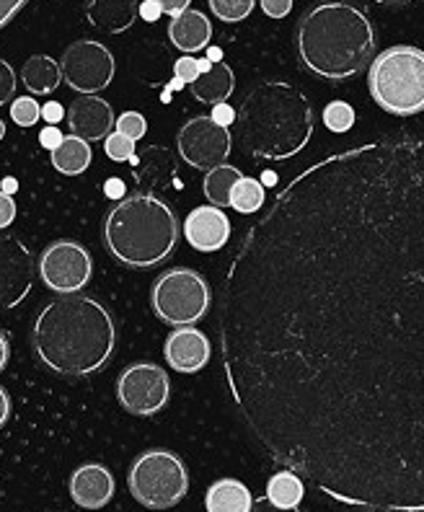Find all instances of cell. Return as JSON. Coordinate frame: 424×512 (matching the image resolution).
I'll list each match as a JSON object with an SVG mask.
<instances>
[{
    "label": "cell",
    "mask_w": 424,
    "mask_h": 512,
    "mask_svg": "<svg viewBox=\"0 0 424 512\" xmlns=\"http://www.w3.org/2000/svg\"><path fill=\"white\" fill-rule=\"evenodd\" d=\"M11 119L19 127H34L42 119V107L34 96H19L11 104Z\"/></svg>",
    "instance_id": "f546056e"
},
{
    "label": "cell",
    "mask_w": 424,
    "mask_h": 512,
    "mask_svg": "<svg viewBox=\"0 0 424 512\" xmlns=\"http://www.w3.org/2000/svg\"><path fill=\"white\" fill-rule=\"evenodd\" d=\"M324 125L329 127L331 132L342 135V132H347L355 125V109H352L347 101H331L324 109Z\"/></svg>",
    "instance_id": "f1b7e54d"
},
{
    "label": "cell",
    "mask_w": 424,
    "mask_h": 512,
    "mask_svg": "<svg viewBox=\"0 0 424 512\" xmlns=\"http://www.w3.org/2000/svg\"><path fill=\"white\" fill-rule=\"evenodd\" d=\"M236 88V75L225 63H212L205 73H200L189 83V91L197 101L202 104H220V101H228Z\"/></svg>",
    "instance_id": "44dd1931"
},
{
    "label": "cell",
    "mask_w": 424,
    "mask_h": 512,
    "mask_svg": "<svg viewBox=\"0 0 424 512\" xmlns=\"http://www.w3.org/2000/svg\"><path fill=\"white\" fill-rule=\"evenodd\" d=\"M171 381L161 365L132 363L117 378V399L135 417H153L169 404Z\"/></svg>",
    "instance_id": "30bf717a"
},
{
    "label": "cell",
    "mask_w": 424,
    "mask_h": 512,
    "mask_svg": "<svg viewBox=\"0 0 424 512\" xmlns=\"http://www.w3.org/2000/svg\"><path fill=\"white\" fill-rule=\"evenodd\" d=\"M264 200H267L264 184L256 182V179H249V176H241L231 192V207L241 215L259 213L264 207Z\"/></svg>",
    "instance_id": "4316f807"
},
{
    "label": "cell",
    "mask_w": 424,
    "mask_h": 512,
    "mask_svg": "<svg viewBox=\"0 0 424 512\" xmlns=\"http://www.w3.org/2000/svg\"><path fill=\"white\" fill-rule=\"evenodd\" d=\"M303 494H306V484L290 469L277 471L267 484V502L275 505L277 510H295L303 500Z\"/></svg>",
    "instance_id": "d4e9b609"
},
{
    "label": "cell",
    "mask_w": 424,
    "mask_h": 512,
    "mask_svg": "<svg viewBox=\"0 0 424 512\" xmlns=\"http://www.w3.org/2000/svg\"><path fill=\"white\" fill-rule=\"evenodd\" d=\"M169 39L176 50H181L184 55H194V52L207 50V44L212 39V24L202 11L187 8V11L176 13L171 19Z\"/></svg>",
    "instance_id": "d6986e66"
},
{
    "label": "cell",
    "mask_w": 424,
    "mask_h": 512,
    "mask_svg": "<svg viewBox=\"0 0 424 512\" xmlns=\"http://www.w3.org/2000/svg\"><path fill=\"white\" fill-rule=\"evenodd\" d=\"M65 135L60 130H57L55 125H50V127H44L42 130V135H39V143H42V148H47V150H52V148H57V145H60V140H63Z\"/></svg>",
    "instance_id": "ab89813d"
},
{
    "label": "cell",
    "mask_w": 424,
    "mask_h": 512,
    "mask_svg": "<svg viewBox=\"0 0 424 512\" xmlns=\"http://www.w3.org/2000/svg\"><path fill=\"white\" fill-rule=\"evenodd\" d=\"M6 138V125H3V119H0V140Z\"/></svg>",
    "instance_id": "f907efd6"
},
{
    "label": "cell",
    "mask_w": 424,
    "mask_h": 512,
    "mask_svg": "<svg viewBox=\"0 0 424 512\" xmlns=\"http://www.w3.org/2000/svg\"><path fill=\"white\" fill-rule=\"evenodd\" d=\"M60 70L75 94H99L114 78V55L101 42L81 39L65 50Z\"/></svg>",
    "instance_id": "8fae6325"
},
{
    "label": "cell",
    "mask_w": 424,
    "mask_h": 512,
    "mask_svg": "<svg viewBox=\"0 0 424 512\" xmlns=\"http://www.w3.org/2000/svg\"><path fill=\"white\" fill-rule=\"evenodd\" d=\"M375 52V29L352 3H318L298 24V55L303 68L324 81H347L368 68Z\"/></svg>",
    "instance_id": "3957f363"
},
{
    "label": "cell",
    "mask_w": 424,
    "mask_h": 512,
    "mask_svg": "<svg viewBox=\"0 0 424 512\" xmlns=\"http://www.w3.org/2000/svg\"><path fill=\"white\" fill-rule=\"evenodd\" d=\"M138 13L143 16L145 21H150V24H153V21L161 19V6H158L156 0H145V3H140L138 6Z\"/></svg>",
    "instance_id": "60d3db41"
},
{
    "label": "cell",
    "mask_w": 424,
    "mask_h": 512,
    "mask_svg": "<svg viewBox=\"0 0 424 512\" xmlns=\"http://www.w3.org/2000/svg\"><path fill=\"white\" fill-rule=\"evenodd\" d=\"M70 497L83 510H101L114 497V476L101 463H83L70 476Z\"/></svg>",
    "instance_id": "ac0fdd59"
},
{
    "label": "cell",
    "mask_w": 424,
    "mask_h": 512,
    "mask_svg": "<svg viewBox=\"0 0 424 512\" xmlns=\"http://www.w3.org/2000/svg\"><path fill=\"white\" fill-rule=\"evenodd\" d=\"M91 158V145L75 135L63 138L57 148H52V166L63 176H81L91 166Z\"/></svg>",
    "instance_id": "cb8c5ba5"
},
{
    "label": "cell",
    "mask_w": 424,
    "mask_h": 512,
    "mask_svg": "<svg viewBox=\"0 0 424 512\" xmlns=\"http://www.w3.org/2000/svg\"><path fill=\"white\" fill-rule=\"evenodd\" d=\"M150 303L161 321L171 326H192L210 311L207 280L189 267L166 269L150 290Z\"/></svg>",
    "instance_id": "ba28073f"
},
{
    "label": "cell",
    "mask_w": 424,
    "mask_h": 512,
    "mask_svg": "<svg viewBox=\"0 0 424 512\" xmlns=\"http://www.w3.org/2000/svg\"><path fill=\"white\" fill-rule=\"evenodd\" d=\"M127 163L132 166V179L138 182V192L156 194L179 187L174 153L163 145H145V150L135 153Z\"/></svg>",
    "instance_id": "5bb4252c"
},
{
    "label": "cell",
    "mask_w": 424,
    "mask_h": 512,
    "mask_svg": "<svg viewBox=\"0 0 424 512\" xmlns=\"http://www.w3.org/2000/svg\"><path fill=\"white\" fill-rule=\"evenodd\" d=\"M114 127H117L119 135H125V138L135 140V143H138L140 138H145V132H148V122H145V117L140 112L119 114V117L114 119Z\"/></svg>",
    "instance_id": "1f68e13d"
},
{
    "label": "cell",
    "mask_w": 424,
    "mask_h": 512,
    "mask_svg": "<svg viewBox=\"0 0 424 512\" xmlns=\"http://www.w3.org/2000/svg\"><path fill=\"white\" fill-rule=\"evenodd\" d=\"M29 0H0V29L11 24L16 19V13H21V8L26 6Z\"/></svg>",
    "instance_id": "8d00e7d4"
},
{
    "label": "cell",
    "mask_w": 424,
    "mask_h": 512,
    "mask_svg": "<svg viewBox=\"0 0 424 512\" xmlns=\"http://www.w3.org/2000/svg\"><path fill=\"white\" fill-rule=\"evenodd\" d=\"M94 275V259L78 241H52L39 256V277L60 295L81 293Z\"/></svg>",
    "instance_id": "9c48e42d"
},
{
    "label": "cell",
    "mask_w": 424,
    "mask_h": 512,
    "mask_svg": "<svg viewBox=\"0 0 424 512\" xmlns=\"http://www.w3.org/2000/svg\"><path fill=\"white\" fill-rule=\"evenodd\" d=\"M251 507H254L251 492L238 479L215 481L205 494L207 512H251Z\"/></svg>",
    "instance_id": "603a6c76"
},
{
    "label": "cell",
    "mask_w": 424,
    "mask_h": 512,
    "mask_svg": "<svg viewBox=\"0 0 424 512\" xmlns=\"http://www.w3.org/2000/svg\"><path fill=\"white\" fill-rule=\"evenodd\" d=\"M262 11L269 19H285L293 11V0H262Z\"/></svg>",
    "instance_id": "e575fe53"
},
{
    "label": "cell",
    "mask_w": 424,
    "mask_h": 512,
    "mask_svg": "<svg viewBox=\"0 0 424 512\" xmlns=\"http://www.w3.org/2000/svg\"><path fill=\"white\" fill-rule=\"evenodd\" d=\"M16 94V73H13L11 63L0 57V107L8 104Z\"/></svg>",
    "instance_id": "d6a6232c"
},
{
    "label": "cell",
    "mask_w": 424,
    "mask_h": 512,
    "mask_svg": "<svg viewBox=\"0 0 424 512\" xmlns=\"http://www.w3.org/2000/svg\"><path fill=\"white\" fill-rule=\"evenodd\" d=\"M210 117L215 119L218 125L228 127V125H233V122H236V109L228 107V101H220V104H215V107H212Z\"/></svg>",
    "instance_id": "74e56055"
},
{
    "label": "cell",
    "mask_w": 424,
    "mask_h": 512,
    "mask_svg": "<svg viewBox=\"0 0 424 512\" xmlns=\"http://www.w3.org/2000/svg\"><path fill=\"white\" fill-rule=\"evenodd\" d=\"M210 3V11L218 16L225 24H236V21H244L251 11H254L256 0H207Z\"/></svg>",
    "instance_id": "83f0119b"
},
{
    "label": "cell",
    "mask_w": 424,
    "mask_h": 512,
    "mask_svg": "<svg viewBox=\"0 0 424 512\" xmlns=\"http://www.w3.org/2000/svg\"><path fill=\"white\" fill-rule=\"evenodd\" d=\"M13 220H16V202H13L11 194H6L0 189V231L8 228Z\"/></svg>",
    "instance_id": "d590c367"
},
{
    "label": "cell",
    "mask_w": 424,
    "mask_h": 512,
    "mask_svg": "<svg viewBox=\"0 0 424 512\" xmlns=\"http://www.w3.org/2000/svg\"><path fill=\"white\" fill-rule=\"evenodd\" d=\"M241 176L244 174L236 166H231V163H220L215 169H207L205 182H202V192H205L207 202L215 207L231 205V192Z\"/></svg>",
    "instance_id": "484cf974"
},
{
    "label": "cell",
    "mask_w": 424,
    "mask_h": 512,
    "mask_svg": "<svg viewBox=\"0 0 424 512\" xmlns=\"http://www.w3.org/2000/svg\"><path fill=\"white\" fill-rule=\"evenodd\" d=\"M13 189H16V182H13V179H6V184H3V192L11 194Z\"/></svg>",
    "instance_id": "681fc988"
},
{
    "label": "cell",
    "mask_w": 424,
    "mask_h": 512,
    "mask_svg": "<svg viewBox=\"0 0 424 512\" xmlns=\"http://www.w3.org/2000/svg\"><path fill=\"white\" fill-rule=\"evenodd\" d=\"M163 355L176 373H197L210 360V339L194 326H176L163 344Z\"/></svg>",
    "instance_id": "e0dca14e"
},
{
    "label": "cell",
    "mask_w": 424,
    "mask_h": 512,
    "mask_svg": "<svg viewBox=\"0 0 424 512\" xmlns=\"http://www.w3.org/2000/svg\"><path fill=\"white\" fill-rule=\"evenodd\" d=\"M8 355H11V347H8V337L0 331V373L8 365Z\"/></svg>",
    "instance_id": "f6af8a7d"
},
{
    "label": "cell",
    "mask_w": 424,
    "mask_h": 512,
    "mask_svg": "<svg viewBox=\"0 0 424 512\" xmlns=\"http://www.w3.org/2000/svg\"><path fill=\"white\" fill-rule=\"evenodd\" d=\"M21 83H24L29 94L50 96L63 83V70H60V63L55 57L32 55L21 68Z\"/></svg>",
    "instance_id": "7402d4cb"
},
{
    "label": "cell",
    "mask_w": 424,
    "mask_h": 512,
    "mask_svg": "<svg viewBox=\"0 0 424 512\" xmlns=\"http://www.w3.org/2000/svg\"><path fill=\"white\" fill-rule=\"evenodd\" d=\"M207 60H210V63H223V50H220V47H210V50H207Z\"/></svg>",
    "instance_id": "bcb514c9"
},
{
    "label": "cell",
    "mask_w": 424,
    "mask_h": 512,
    "mask_svg": "<svg viewBox=\"0 0 424 512\" xmlns=\"http://www.w3.org/2000/svg\"><path fill=\"white\" fill-rule=\"evenodd\" d=\"M34 285V256L16 236L0 233V311H11Z\"/></svg>",
    "instance_id": "4fadbf2b"
},
{
    "label": "cell",
    "mask_w": 424,
    "mask_h": 512,
    "mask_svg": "<svg viewBox=\"0 0 424 512\" xmlns=\"http://www.w3.org/2000/svg\"><path fill=\"white\" fill-rule=\"evenodd\" d=\"M220 352L264 453L362 512H424V138L311 163L225 272Z\"/></svg>",
    "instance_id": "6da1fadb"
},
{
    "label": "cell",
    "mask_w": 424,
    "mask_h": 512,
    "mask_svg": "<svg viewBox=\"0 0 424 512\" xmlns=\"http://www.w3.org/2000/svg\"><path fill=\"white\" fill-rule=\"evenodd\" d=\"M86 19L99 32L122 34L138 19V0H86Z\"/></svg>",
    "instance_id": "ffe728a7"
},
{
    "label": "cell",
    "mask_w": 424,
    "mask_h": 512,
    "mask_svg": "<svg viewBox=\"0 0 424 512\" xmlns=\"http://www.w3.org/2000/svg\"><path fill=\"white\" fill-rule=\"evenodd\" d=\"M127 487L148 510H171L189 492L187 466L171 450H145L132 461Z\"/></svg>",
    "instance_id": "52a82bcc"
},
{
    "label": "cell",
    "mask_w": 424,
    "mask_h": 512,
    "mask_svg": "<svg viewBox=\"0 0 424 512\" xmlns=\"http://www.w3.org/2000/svg\"><path fill=\"white\" fill-rule=\"evenodd\" d=\"M179 156L192 166V169H215L225 158L231 156L233 138L228 127L218 125L212 117H192L187 125L179 130Z\"/></svg>",
    "instance_id": "7c38bea8"
},
{
    "label": "cell",
    "mask_w": 424,
    "mask_h": 512,
    "mask_svg": "<svg viewBox=\"0 0 424 512\" xmlns=\"http://www.w3.org/2000/svg\"><path fill=\"white\" fill-rule=\"evenodd\" d=\"M65 117V109L63 104H57V101H47L42 107V119L47 125H57V122H63Z\"/></svg>",
    "instance_id": "f35d334b"
},
{
    "label": "cell",
    "mask_w": 424,
    "mask_h": 512,
    "mask_svg": "<svg viewBox=\"0 0 424 512\" xmlns=\"http://www.w3.org/2000/svg\"><path fill=\"white\" fill-rule=\"evenodd\" d=\"M65 117H68L70 132L75 138L86 140V143L104 140L114 130V119H117L112 112V104L94 94L78 96L65 112Z\"/></svg>",
    "instance_id": "9a60e30c"
},
{
    "label": "cell",
    "mask_w": 424,
    "mask_h": 512,
    "mask_svg": "<svg viewBox=\"0 0 424 512\" xmlns=\"http://www.w3.org/2000/svg\"><path fill=\"white\" fill-rule=\"evenodd\" d=\"M378 6H404V3H412V0H373Z\"/></svg>",
    "instance_id": "7dc6e473"
},
{
    "label": "cell",
    "mask_w": 424,
    "mask_h": 512,
    "mask_svg": "<svg viewBox=\"0 0 424 512\" xmlns=\"http://www.w3.org/2000/svg\"><path fill=\"white\" fill-rule=\"evenodd\" d=\"M174 75H176V86L181 83H192L197 75H200V68H197V60L192 55H184L176 60L174 65Z\"/></svg>",
    "instance_id": "836d02e7"
},
{
    "label": "cell",
    "mask_w": 424,
    "mask_h": 512,
    "mask_svg": "<svg viewBox=\"0 0 424 512\" xmlns=\"http://www.w3.org/2000/svg\"><path fill=\"white\" fill-rule=\"evenodd\" d=\"M8 417H11V399H8L6 388L0 386V427L6 425Z\"/></svg>",
    "instance_id": "ee69618b"
},
{
    "label": "cell",
    "mask_w": 424,
    "mask_h": 512,
    "mask_svg": "<svg viewBox=\"0 0 424 512\" xmlns=\"http://www.w3.org/2000/svg\"><path fill=\"white\" fill-rule=\"evenodd\" d=\"M161 6V13H169V16H176V13L187 11L192 0H156Z\"/></svg>",
    "instance_id": "b9f144b4"
},
{
    "label": "cell",
    "mask_w": 424,
    "mask_h": 512,
    "mask_svg": "<svg viewBox=\"0 0 424 512\" xmlns=\"http://www.w3.org/2000/svg\"><path fill=\"white\" fill-rule=\"evenodd\" d=\"M104 150L106 158H112L117 163H127L135 156V140L119 135V132H109L104 138Z\"/></svg>",
    "instance_id": "4dcf8cb0"
},
{
    "label": "cell",
    "mask_w": 424,
    "mask_h": 512,
    "mask_svg": "<svg viewBox=\"0 0 424 512\" xmlns=\"http://www.w3.org/2000/svg\"><path fill=\"white\" fill-rule=\"evenodd\" d=\"M184 236L187 244L197 251H218L231 238V223L228 215L215 205L194 207L184 220Z\"/></svg>",
    "instance_id": "2e32d148"
},
{
    "label": "cell",
    "mask_w": 424,
    "mask_h": 512,
    "mask_svg": "<svg viewBox=\"0 0 424 512\" xmlns=\"http://www.w3.org/2000/svg\"><path fill=\"white\" fill-rule=\"evenodd\" d=\"M32 344L44 368L65 378H83L112 360L117 326L109 308L91 295H60L39 311Z\"/></svg>",
    "instance_id": "7a4b0ae2"
},
{
    "label": "cell",
    "mask_w": 424,
    "mask_h": 512,
    "mask_svg": "<svg viewBox=\"0 0 424 512\" xmlns=\"http://www.w3.org/2000/svg\"><path fill=\"white\" fill-rule=\"evenodd\" d=\"M275 182H277V176L272 174V171H267V174L262 176V184H264V187H272V184H275Z\"/></svg>",
    "instance_id": "c3c4849f"
},
{
    "label": "cell",
    "mask_w": 424,
    "mask_h": 512,
    "mask_svg": "<svg viewBox=\"0 0 424 512\" xmlns=\"http://www.w3.org/2000/svg\"><path fill=\"white\" fill-rule=\"evenodd\" d=\"M106 251L130 269L166 262L179 244V218L156 194L135 192L109 207L104 218Z\"/></svg>",
    "instance_id": "5b68a950"
},
{
    "label": "cell",
    "mask_w": 424,
    "mask_h": 512,
    "mask_svg": "<svg viewBox=\"0 0 424 512\" xmlns=\"http://www.w3.org/2000/svg\"><path fill=\"white\" fill-rule=\"evenodd\" d=\"M368 86L375 104L393 117L424 112V50L399 44L370 65Z\"/></svg>",
    "instance_id": "8992f818"
},
{
    "label": "cell",
    "mask_w": 424,
    "mask_h": 512,
    "mask_svg": "<svg viewBox=\"0 0 424 512\" xmlns=\"http://www.w3.org/2000/svg\"><path fill=\"white\" fill-rule=\"evenodd\" d=\"M238 140L246 153L264 161H287L313 135V107L295 86L267 81L251 91L236 112Z\"/></svg>",
    "instance_id": "277c9868"
},
{
    "label": "cell",
    "mask_w": 424,
    "mask_h": 512,
    "mask_svg": "<svg viewBox=\"0 0 424 512\" xmlns=\"http://www.w3.org/2000/svg\"><path fill=\"white\" fill-rule=\"evenodd\" d=\"M104 192L109 200H122V197H125V182H122V179H117V176H112V179L106 182Z\"/></svg>",
    "instance_id": "7bdbcfd3"
}]
</instances>
